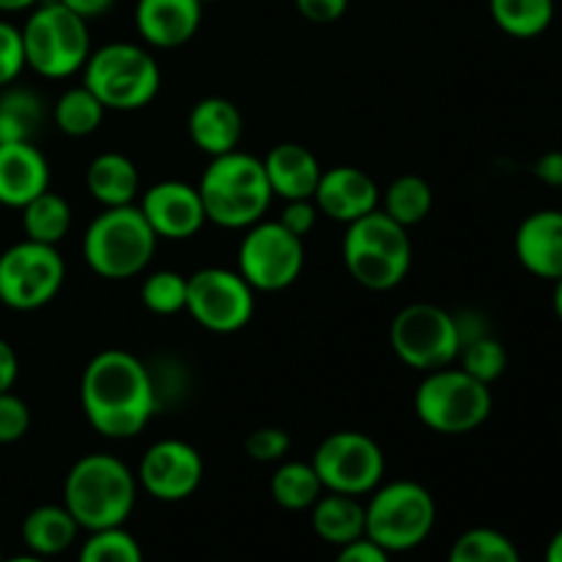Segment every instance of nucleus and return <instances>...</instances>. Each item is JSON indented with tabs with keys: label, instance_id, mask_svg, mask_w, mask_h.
I'll return each instance as SVG.
<instances>
[{
	"label": "nucleus",
	"instance_id": "nucleus-5",
	"mask_svg": "<svg viewBox=\"0 0 562 562\" xmlns=\"http://www.w3.org/2000/svg\"><path fill=\"white\" fill-rule=\"evenodd\" d=\"M82 86L91 88L104 110L132 113L154 102L162 86V71L140 44L110 42L88 55L82 66Z\"/></svg>",
	"mask_w": 562,
	"mask_h": 562
},
{
	"label": "nucleus",
	"instance_id": "nucleus-42",
	"mask_svg": "<svg viewBox=\"0 0 562 562\" xmlns=\"http://www.w3.org/2000/svg\"><path fill=\"white\" fill-rule=\"evenodd\" d=\"M453 322H456V333H459L461 346L470 344V340L483 338V335H492L486 316H483L481 311H456Z\"/></svg>",
	"mask_w": 562,
	"mask_h": 562
},
{
	"label": "nucleus",
	"instance_id": "nucleus-7",
	"mask_svg": "<svg viewBox=\"0 0 562 562\" xmlns=\"http://www.w3.org/2000/svg\"><path fill=\"white\" fill-rule=\"evenodd\" d=\"M22 31L25 64L36 75L64 80L77 75L91 55V33L82 16L71 14L58 0L38 3L31 9Z\"/></svg>",
	"mask_w": 562,
	"mask_h": 562
},
{
	"label": "nucleus",
	"instance_id": "nucleus-14",
	"mask_svg": "<svg viewBox=\"0 0 562 562\" xmlns=\"http://www.w3.org/2000/svg\"><path fill=\"white\" fill-rule=\"evenodd\" d=\"M311 464L324 492L349 497H366L384 477L382 448L362 431H335L324 437Z\"/></svg>",
	"mask_w": 562,
	"mask_h": 562
},
{
	"label": "nucleus",
	"instance_id": "nucleus-11",
	"mask_svg": "<svg viewBox=\"0 0 562 562\" xmlns=\"http://www.w3.org/2000/svg\"><path fill=\"white\" fill-rule=\"evenodd\" d=\"M66 263L58 247L22 239L0 256V302L31 313L49 305L64 289Z\"/></svg>",
	"mask_w": 562,
	"mask_h": 562
},
{
	"label": "nucleus",
	"instance_id": "nucleus-2",
	"mask_svg": "<svg viewBox=\"0 0 562 562\" xmlns=\"http://www.w3.org/2000/svg\"><path fill=\"white\" fill-rule=\"evenodd\" d=\"M137 499V475L110 453H88L75 461L64 483V505L80 530L124 527Z\"/></svg>",
	"mask_w": 562,
	"mask_h": 562
},
{
	"label": "nucleus",
	"instance_id": "nucleus-44",
	"mask_svg": "<svg viewBox=\"0 0 562 562\" xmlns=\"http://www.w3.org/2000/svg\"><path fill=\"white\" fill-rule=\"evenodd\" d=\"M532 173L547 187H562V151H547L536 159Z\"/></svg>",
	"mask_w": 562,
	"mask_h": 562
},
{
	"label": "nucleus",
	"instance_id": "nucleus-30",
	"mask_svg": "<svg viewBox=\"0 0 562 562\" xmlns=\"http://www.w3.org/2000/svg\"><path fill=\"white\" fill-rule=\"evenodd\" d=\"M494 25L514 38H536L554 20V0H488Z\"/></svg>",
	"mask_w": 562,
	"mask_h": 562
},
{
	"label": "nucleus",
	"instance_id": "nucleus-16",
	"mask_svg": "<svg viewBox=\"0 0 562 562\" xmlns=\"http://www.w3.org/2000/svg\"><path fill=\"white\" fill-rule=\"evenodd\" d=\"M157 234V239H190L206 223V209H203L198 187L187 181H157L143 192V201L137 206Z\"/></svg>",
	"mask_w": 562,
	"mask_h": 562
},
{
	"label": "nucleus",
	"instance_id": "nucleus-19",
	"mask_svg": "<svg viewBox=\"0 0 562 562\" xmlns=\"http://www.w3.org/2000/svg\"><path fill=\"white\" fill-rule=\"evenodd\" d=\"M516 258L530 274L543 280L562 278V212L541 209L521 220L516 231Z\"/></svg>",
	"mask_w": 562,
	"mask_h": 562
},
{
	"label": "nucleus",
	"instance_id": "nucleus-27",
	"mask_svg": "<svg viewBox=\"0 0 562 562\" xmlns=\"http://www.w3.org/2000/svg\"><path fill=\"white\" fill-rule=\"evenodd\" d=\"M25 239L58 247L71 228V206L64 195L44 190L20 209Z\"/></svg>",
	"mask_w": 562,
	"mask_h": 562
},
{
	"label": "nucleus",
	"instance_id": "nucleus-49",
	"mask_svg": "<svg viewBox=\"0 0 562 562\" xmlns=\"http://www.w3.org/2000/svg\"><path fill=\"white\" fill-rule=\"evenodd\" d=\"M3 562H47V560L38 558V554H22V558H11V560H3Z\"/></svg>",
	"mask_w": 562,
	"mask_h": 562
},
{
	"label": "nucleus",
	"instance_id": "nucleus-8",
	"mask_svg": "<svg viewBox=\"0 0 562 562\" xmlns=\"http://www.w3.org/2000/svg\"><path fill=\"white\" fill-rule=\"evenodd\" d=\"M492 387L453 366L428 371L415 393V412L423 426L445 437H461L481 428L492 415Z\"/></svg>",
	"mask_w": 562,
	"mask_h": 562
},
{
	"label": "nucleus",
	"instance_id": "nucleus-10",
	"mask_svg": "<svg viewBox=\"0 0 562 562\" xmlns=\"http://www.w3.org/2000/svg\"><path fill=\"white\" fill-rule=\"evenodd\" d=\"M390 346L404 366L415 371H437L459 360L461 340L453 313L434 302H412L395 313L390 324Z\"/></svg>",
	"mask_w": 562,
	"mask_h": 562
},
{
	"label": "nucleus",
	"instance_id": "nucleus-48",
	"mask_svg": "<svg viewBox=\"0 0 562 562\" xmlns=\"http://www.w3.org/2000/svg\"><path fill=\"white\" fill-rule=\"evenodd\" d=\"M552 302H554V313H558V318L562 322V278L554 280V296H552Z\"/></svg>",
	"mask_w": 562,
	"mask_h": 562
},
{
	"label": "nucleus",
	"instance_id": "nucleus-41",
	"mask_svg": "<svg viewBox=\"0 0 562 562\" xmlns=\"http://www.w3.org/2000/svg\"><path fill=\"white\" fill-rule=\"evenodd\" d=\"M335 562H393L390 552H384L379 543H373L371 538H360V541H351L346 547H340Z\"/></svg>",
	"mask_w": 562,
	"mask_h": 562
},
{
	"label": "nucleus",
	"instance_id": "nucleus-29",
	"mask_svg": "<svg viewBox=\"0 0 562 562\" xmlns=\"http://www.w3.org/2000/svg\"><path fill=\"white\" fill-rule=\"evenodd\" d=\"M272 499L285 510H307L324 494L322 481L311 461H280L269 481Z\"/></svg>",
	"mask_w": 562,
	"mask_h": 562
},
{
	"label": "nucleus",
	"instance_id": "nucleus-33",
	"mask_svg": "<svg viewBox=\"0 0 562 562\" xmlns=\"http://www.w3.org/2000/svg\"><path fill=\"white\" fill-rule=\"evenodd\" d=\"M140 302L157 316H176L187 307V278L170 269L146 274L140 283Z\"/></svg>",
	"mask_w": 562,
	"mask_h": 562
},
{
	"label": "nucleus",
	"instance_id": "nucleus-51",
	"mask_svg": "<svg viewBox=\"0 0 562 562\" xmlns=\"http://www.w3.org/2000/svg\"><path fill=\"white\" fill-rule=\"evenodd\" d=\"M3 560H5V558H3V552H0V562H3Z\"/></svg>",
	"mask_w": 562,
	"mask_h": 562
},
{
	"label": "nucleus",
	"instance_id": "nucleus-15",
	"mask_svg": "<svg viewBox=\"0 0 562 562\" xmlns=\"http://www.w3.org/2000/svg\"><path fill=\"white\" fill-rule=\"evenodd\" d=\"M203 481V459L190 442L159 439L143 453L137 467V486L159 503H181L192 497Z\"/></svg>",
	"mask_w": 562,
	"mask_h": 562
},
{
	"label": "nucleus",
	"instance_id": "nucleus-21",
	"mask_svg": "<svg viewBox=\"0 0 562 562\" xmlns=\"http://www.w3.org/2000/svg\"><path fill=\"white\" fill-rule=\"evenodd\" d=\"M263 170H267L274 198H283V201L313 198L324 173L316 154L302 143H278L269 148V154L263 157Z\"/></svg>",
	"mask_w": 562,
	"mask_h": 562
},
{
	"label": "nucleus",
	"instance_id": "nucleus-26",
	"mask_svg": "<svg viewBox=\"0 0 562 562\" xmlns=\"http://www.w3.org/2000/svg\"><path fill=\"white\" fill-rule=\"evenodd\" d=\"M47 121L44 99L31 88L5 86L0 93V143H36Z\"/></svg>",
	"mask_w": 562,
	"mask_h": 562
},
{
	"label": "nucleus",
	"instance_id": "nucleus-40",
	"mask_svg": "<svg viewBox=\"0 0 562 562\" xmlns=\"http://www.w3.org/2000/svg\"><path fill=\"white\" fill-rule=\"evenodd\" d=\"M294 5L307 22H316V25H329V22H338L340 16L346 14V9H349V0H294Z\"/></svg>",
	"mask_w": 562,
	"mask_h": 562
},
{
	"label": "nucleus",
	"instance_id": "nucleus-31",
	"mask_svg": "<svg viewBox=\"0 0 562 562\" xmlns=\"http://www.w3.org/2000/svg\"><path fill=\"white\" fill-rule=\"evenodd\" d=\"M104 104L93 97L91 88L75 86L66 88L53 108L55 126L69 137H88L102 126Z\"/></svg>",
	"mask_w": 562,
	"mask_h": 562
},
{
	"label": "nucleus",
	"instance_id": "nucleus-37",
	"mask_svg": "<svg viewBox=\"0 0 562 562\" xmlns=\"http://www.w3.org/2000/svg\"><path fill=\"white\" fill-rule=\"evenodd\" d=\"M25 47L22 31L11 22L0 20V88L11 86L25 69Z\"/></svg>",
	"mask_w": 562,
	"mask_h": 562
},
{
	"label": "nucleus",
	"instance_id": "nucleus-9",
	"mask_svg": "<svg viewBox=\"0 0 562 562\" xmlns=\"http://www.w3.org/2000/svg\"><path fill=\"white\" fill-rule=\"evenodd\" d=\"M437 525V503L431 492L415 481L379 483L366 505V538L384 552H409L431 536Z\"/></svg>",
	"mask_w": 562,
	"mask_h": 562
},
{
	"label": "nucleus",
	"instance_id": "nucleus-43",
	"mask_svg": "<svg viewBox=\"0 0 562 562\" xmlns=\"http://www.w3.org/2000/svg\"><path fill=\"white\" fill-rule=\"evenodd\" d=\"M16 376H20V357L9 340L0 338V393L14 390Z\"/></svg>",
	"mask_w": 562,
	"mask_h": 562
},
{
	"label": "nucleus",
	"instance_id": "nucleus-20",
	"mask_svg": "<svg viewBox=\"0 0 562 562\" xmlns=\"http://www.w3.org/2000/svg\"><path fill=\"white\" fill-rule=\"evenodd\" d=\"M49 190V162L36 143H0V203L22 209Z\"/></svg>",
	"mask_w": 562,
	"mask_h": 562
},
{
	"label": "nucleus",
	"instance_id": "nucleus-25",
	"mask_svg": "<svg viewBox=\"0 0 562 562\" xmlns=\"http://www.w3.org/2000/svg\"><path fill=\"white\" fill-rule=\"evenodd\" d=\"M80 525L66 505H38L22 521V541L38 558H55L75 543Z\"/></svg>",
	"mask_w": 562,
	"mask_h": 562
},
{
	"label": "nucleus",
	"instance_id": "nucleus-38",
	"mask_svg": "<svg viewBox=\"0 0 562 562\" xmlns=\"http://www.w3.org/2000/svg\"><path fill=\"white\" fill-rule=\"evenodd\" d=\"M31 428V406L9 390V393H0V445H14Z\"/></svg>",
	"mask_w": 562,
	"mask_h": 562
},
{
	"label": "nucleus",
	"instance_id": "nucleus-50",
	"mask_svg": "<svg viewBox=\"0 0 562 562\" xmlns=\"http://www.w3.org/2000/svg\"><path fill=\"white\" fill-rule=\"evenodd\" d=\"M201 3H203V5H206V3H217V0H201Z\"/></svg>",
	"mask_w": 562,
	"mask_h": 562
},
{
	"label": "nucleus",
	"instance_id": "nucleus-39",
	"mask_svg": "<svg viewBox=\"0 0 562 562\" xmlns=\"http://www.w3.org/2000/svg\"><path fill=\"white\" fill-rule=\"evenodd\" d=\"M316 220H318V206L313 203V198H307V201H285L278 223L283 225L285 231H291L294 236L305 239V236L316 228Z\"/></svg>",
	"mask_w": 562,
	"mask_h": 562
},
{
	"label": "nucleus",
	"instance_id": "nucleus-6",
	"mask_svg": "<svg viewBox=\"0 0 562 562\" xmlns=\"http://www.w3.org/2000/svg\"><path fill=\"white\" fill-rule=\"evenodd\" d=\"M406 231L382 209L346 225L344 263L362 289L390 291L404 283L412 267V239Z\"/></svg>",
	"mask_w": 562,
	"mask_h": 562
},
{
	"label": "nucleus",
	"instance_id": "nucleus-3",
	"mask_svg": "<svg viewBox=\"0 0 562 562\" xmlns=\"http://www.w3.org/2000/svg\"><path fill=\"white\" fill-rule=\"evenodd\" d=\"M198 192L209 223L231 231H245L261 223L274 198L263 159L239 148L212 157L198 181Z\"/></svg>",
	"mask_w": 562,
	"mask_h": 562
},
{
	"label": "nucleus",
	"instance_id": "nucleus-17",
	"mask_svg": "<svg viewBox=\"0 0 562 562\" xmlns=\"http://www.w3.org/2000/svg\"><path fill=\"white\" fill-rule=\"evenodd\" d=\"M379 198L382 192H379L376 181L355 165H338V168L324 170L316 192H313V203L318 206V212L344 225L376 212Z\"/></svg>",
	"mask_w": 562,
	"mask_h": 562
},
{
	"label": "nucleus",
	"instance_id": "nucleus-47",
	"mask_svg": "<svg viewBox=\"0 0 562 562\" xmlns=\"http://www.w3.org/2000/svg\"><path fill=\"white\" fill-rule=\"evenodd\" d=\"M547 562H562V530H558L552 536V541H549L547 547Z\"/></svg>",
	"mask_w": 562,
	"mask_h": 562
},
{
	"label": "nucleus",
	"instance_id": "nucleus-12",
	"mask_svg": "<svg viewBox=\"0 0 562 562\" xmlns=\"http://www.w3.org/2000/svg\"><path fill=\"white\" fill-rule=\"evenodd\" d=\"M302 269H305V245L278 220H261V223L245 228L236 272L252 289L263 291V294L283 291L300 280Z\"/></svg>",
	"mask_w": 562,
	"mask_h": 562
},
{
	"label": "nucleus",
	"instance_id": "nucleus-24",
	"mask_svg": "<svg viewBox=\"0 0 562 562\" xmlns=\"http://www.w3.org/2000/svg\"><path fill=\"white\" fill-rule=\"evenodd\" d=\"M311 510L313 532L322 541L346 547V543L366 538V505L360 503V497L327 492L316 499Z\"/></svg>",
	"mask_w": 562,
	"mask_h": 562
},
{
	"label": "nucleus",
	"instance_id": "nucleus-34",
	"mask_svg": "<svg viewBox=\"0 0 562 562\" xmlns=\"http://www.w3.org/2000/svg\"><path fill=\"white\" fill-rule=\"evenodd\" d=\"M459 360V368H464L470 376H475L477 382L492 387V384L503 376L505 368H508V351H505V346L499 344L494 335H483V338L470 340V344L461 346Z\"/></svg>",
	"mask_w": 562,
	"mask_h": 562
},
{
	"label": "nucleus",
	"instance_id": "nucleus-46",
	"mask_svg": "<svg viewBox=\"0 0 562 562\" xmlns=\"http://www.w3.org/2000/svg\"><path fill=\"white\" fill-rule=\"evenodd\" d=\"M38 3H42V0H0V11H3V14H14V11H27Z\"/></svg>",
	"mask_w": 562,
	"mask_h": 562
},
{
	"label": "nucleus",
	"instance_id": "nucleus-4",
	"mask_svg": "<svg viewBox=\"0 0 562 562\" xmlns=\"http://www.w3.org/2000/svg\"><path fill=\"white\" fill-rule=\"evenodd\" d=\"M157 234L135 203L102 209L82 236V256L104 280H130L146 272L157 250Z\"/></svg>",
	"mask_w": 562,
	"mask_h": 562
},
{
	"label": "nucleus",
	"instance_id": "nucleus-35",
	"mask_svg": "<svg viewBox=\"0 0 562 562\" xmlns=\"http://www.w3.org/2000/svg\"><path fill=\"white\" fill-rule=\"evenodd\" d=\"M77 562H143V552L124 527H110L88 536Z\"/></svg>",
	"mask_w": 562,
	"mask_h": 562
},
{
	"label": "nucleus",
	"instance_id": "nucleus-32",
	"mask_svg": "<svg viewBox=\"0 0 562 562\" xmlns=\"http://www.w3.org/2000/svg\"><path fill=\"white\" fill-rule=\"evenodd\" d=\"M448 562H521L519 549L505 532L492 527H475L459 536Z\"/></svg>",
	"mask_w": 562,
	"mask_h": 562
},
{
	"label": "nucleus",
	"instance_id": "nucleus-36",
	"mask_svg": "<svg viewBox=\"0 0 562 562\" xmlns=\"http://www.w3.org/2000/svg\"><path fill=\"white\" fill-rule=\"evenodd\" d=\"M291 450V434L278 426H261L247 434L245 453L258 464H280Z\"/></svg>",
	"mask_w": 562,
	"mask_h": 562
},
{
	"label": "nucleus",
	"instance_id": "nucleus-45",
	"mask_svg": "<svg viewBox=\"0 0 562 562\" xmlns=\"http://www.w3.org/2000/svg\"><path fill=\"white\" fill-rule=\"evenodd\" d=\"M60 5L71 11V14L82 16V20H97V16H104L115 5V0H58Z\"/></svg>",
	"mask_w": 562,
	"mask_h": 562
},
{
	"label": "nucleus",
	"instance_id": "nucleus-13",
	"mask_svg": "<svg viewBox=\"0 0 562 562\" xmlns=\"http://www.w3.org/2000/svg\"><path fill=\"white\" fill-rule=\"evenodd\" d=\"M187 313L206 333L231 335L250 324L256 313V289L239 272L225 267L198 269L187 278Z\"/></svg>",
	"mask_w": 562,
	"mask_h": 562
},
{
	"label": "nucleus",
	"instance_id": "nucleus-18",
	"mask_svg": "<svg viewBox=\"0 0 562 562\" xmlns=\"http://www.w3.org/2000/svg\"><path fill=\"white\" fill-rule=\"evenodd\" d=\"M201 20V0H137L135 3V27L148 47H184L195 38Z\"/></svg>",
	"mask_w": 562,
	"mask_h": 562
},
{
	"label": "nucleus",
	"instance_id": "nucleus-1",
	"mask_svg": "<svg viewBox=\"0 0 562 562\" xmlns=\"http://www.w3.org/2000/svg\"><path fill=\"white\" fill-rule=\"evenodd\" d=\"M80 404L93 431L108 439L137 437L159 409L151 371L124 349H104L88 362Z\"/></svg>",
	"mask_w": 562,
	"mask_h": 562
},
{
	"label": "nucleus",
	"instance_id": "nucleus-28",
	"mask_svg": "<svg viewBox=\"0 0 562 562\" xmlns=\"http://www.w3.org/2000/svg\"><path fill=\"white\" fill-rule=\"evenodd\" d=\"M379 203H382V212L390 220H395L404 228H415V225H420L431 214L434 190L423 176L404 173L390 181V187L382 192Z\"/></svg>",
	"mask_w": 562,
	"mask_h": 562
},
{
	"label": "nucleus",
	"instance_id": "nucleus-23",
	"mask_svg": "<svg viewBox=\"0 0 562 562\" xmlns=\"http://www.w3.org/2000/svg\"><path fill=\"white\" fill-rule=\"evenodd\" d=\"M86 187L93 201L102 203L104 209L130 206L140 192V173L126 154L102 151L88 165Z\"/></svg>",
	"mask_w": 562,
	"mask_h": 562
},
{
	"label": "nucleus",
	"instance_id": "nucleus-22",
	"mask_svg": "<svg viewBox=\"0 0 562 562\" xmlns=\"http://www.w3.org/2000/svg\"><path fill=\"white\" fill-rule=\"evenodd\" d=\"M241 130H245V121H241L239 108L225 97L201 99L187 115L190 140L209 157L236 151L241 140Z\"/></svg>",
	"mask_w": 562,
	"mask_h": 562
}]
</instances>
